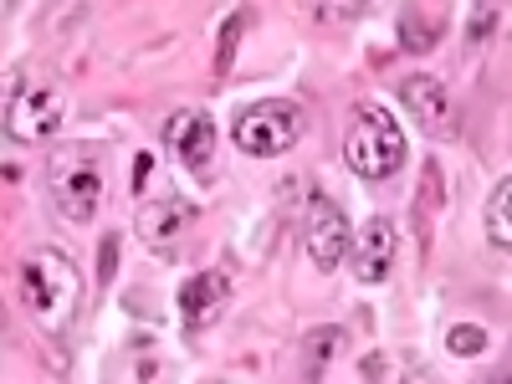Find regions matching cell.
Returning a JSON list of instances; mask_svg holds the SVG:
<instances>
[{"mask_svg":"<svg viewBox=\"0 0 512 384\" xmlns=\"http://www.w3.org/2000/svg\"><path fill=\"white\" fill-rule=\"evenodd\" d=\"M21 308L41 333H67L82 313V272L67 251L57 246H36L21 262Z\"/></svg>","mask_w":512,"mask_h":384,"instance_id":"6da1fadb","label":"cell"},{"mask_svg":"<svg viewBox=\"0 0 512 384\" xmlns=\"http://www.w3.org/2000/svg\"><path fill=\"white\" fill-rule=\"evenodd\" d=\"M344 164L359 180H390L405 164V128L384 103H359L344 134Z\"/></svg>","mask_w":512,"mask_h":384,"instance_id":"7a4b0ae2","label":"cell"},{"mask_svg":"<svg viewBox=\"0 0 512 384\" xmlns=\"http://www.w3.org/2000/svg\"><path fill=\"white\" fill-rule=\"evenodd\" d=\"M47 190L67 226H88L103 210V164L93 149H57L47 159Z\"/></svg>","mask_w":512,"mask_h":384,"instance_id":"3957f363","label":"cell"},{"mask_svg":"<svg viewBox=\"0 0 512 384\" xmlns=\"http://www.w3.org/2000/svg\"><path fill=\"white\" fill-rule=\"evenodd\" d=\"M297 134H303V113H297V103L287 98H267V103H251L236 123H231V139L241 154L251 159H277L297 144Z\"/></svg>","mask_w":512,"mask_h":384,"instance_id":"277c9868","label":"cell"},{"mask_svg":"<svg viewBox=\"0 0 512 384\" xmlns=\"http://www.w3.org/2000/svg\"><path fill=\"white\" fill-rule=\"evenodd\" d=\"M67 123V93L57 82H26V88L6 103V134L16 144H47Z\"/></svg>","mask_w":512,"mask_h":384,"instance_id":"5b68a950","label":"cell"},{"mask_svg":"<svg viewBox=\"0 0 512 384\" xmlns=\"http://www.w3.org/2000/svg\"><path fill=\"white\" fill-rule=\"evenodd\" d=\"M349 241H354V226L349 216L338 210L328 195H313L308 210H303V251H308V262L328 277L349 262Z\"/></svg>","mask_w":512,"mask_h":384,"instance_id":"8992f818","label":"cell"},{"mask_svg":"<svg viewBox=\"0 0 512 384\" xmlns=\"http://www.w3.org/2000/svg\"><path fill=\"white\" fill-rule=\"evenodd\" d=\"M195 216L200 210L185 195H154V200L139 205V241L169 262V256H180L185 236L195 231Z\"/></svg>","mask_w":512,"mask_h":384,"instance_id":"52a82bcc","label":"cell"},{"mask_svg":"<svg viewBox=\"0 0 512 384\" xmlns=\"http://www.w3.org/2000/svg\"><path fill=\"white\" fill-rule=\"evenodd\" d=\"M400 103L415 113V123L425 128V134H436V139L456 134V98H451V88L441 77H431V72L400 77Z\"/></svg>","mask_w":512,"mask_h":384,"instance_id":"ba28073f","label":"cell"},{"mask_svg":"<svg viewBox=\"0 0 512 384\" xmlns=\"http://www.w3.org/2000/svg\"><path fill=\"white\" fill-rule=\"evenodd\" d=\"M395 256H400V231H395V221H390V216H374V221H364V226L354 231V241H349L354 277H359V282H369V287L390 277Z\"/></svg>","mask_w":512,"mask_h":384,"instance_id":"9c48e42d","label":"cell"},{"mask_svg":"<svg viewBox=\"0 0 512 384\" xmlns=\"http://www.w3.org/2000/svg\"><path fill=\"white\" fill-rule=\"evenodd\" d=\"M164 144L169 154H175L185 169H195V175H210V159H216V123H210V113H175L164 128Z\"/></svg>","mask_w":512,"mask_h":384,"instance_id":"30bf717a","label":"cell"},{"mask_svg":"<svg viewBox=\"0 0 512 384\" xmlns=\"http://www.w3.org/2000/svg\"><path fill=\"white\" fill-rule=\"evenodd\" d=\"M231 303V277L221 267H210V272H195L185 287H180V318L185 328H210Z\"/></svg>","mask_w":512,"mask_h":384,"instance_id":"8fae6325","label":"cell"},{"mask_svg":"<svg viewBox=\"0 0 512 384\" xmlns=\"http://www.w3.org/2000/svg\"><path fill=\"white\" fill-rule=\"evenodd\" d=\"M507 200H512V185H507V180H497V190L487 195V241H492L497 251H507V246H512V226H507Z\"/></svg>","mask_w":512,"mask_h":384,"instance_id":"7c38bea8","label":"cell"},{"mask_svg":"<svg viewBox=\"0 0 512 384\" xmlns=\"http://www.w3.org/2000/svg\"><path fill=\"white\" fill-rule=\"evenodd\" d=\"M241 31H246V11L226 16V26H221V47H216V72L231 67V57H236V47H241Z\"/></svg>","mask_w":512,"mask_h":384,"instance_id":"4fadbf2b","label":"cell"},{"mask_svg":"<svg viewBox=\"0 0 512 384\" xmlns=\"http://www.w3.org/2000/svg\"><path fill=\"white\" fill-rule=\"evenodd\" d=\"M446 349H451V354H482V349H487V328L456 323V328L446 333Z\"/></svg>","mask_w":512,"mask_h":384,"instance_id":"5bb4252c","label":"cell"},{"mask_svg":"<svg viewBox=\"0 0 512 384\" xmlns=\"http://www.w3.org/2000/svg\"><path fill=\"white\" fill-rule=\"evenodd\" d=\"M338 344H344V333H338V328H323L318 338H308V344H303V354H308V369H323V364H328V354H333Z\"/></svg>","mask_w":512,"mask_h":384,"instance_id":"9a60e30c","label":"cell"},{"mask_svg":"<svg viewBox=\"0 0 512 384\" xmlns=\"http://www.w3.org/2000/svg\"><path fill=\"white\" fill-rule=\"evenodd\" d=\"M323 6H328V11H344V16H354V11H364V6H369V0H323Z\"/></svg>","mask_w":512,"mask_h":384,"instance_id":"2e32d148","label":"cell"}]
</instances>
